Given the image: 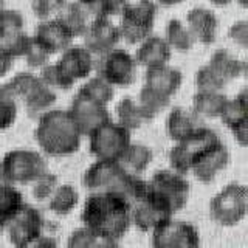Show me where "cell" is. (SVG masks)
<instances>
[{"label":"cell","instance_id":"6da1fadb","mask_svg":"<svg viewBox=\"0 0 248 248\" xmlns=\"http://www.w3.org/2000/svg\"><path fill=\"white\" fill-rule=\"evenodd\" d=\"M130 209L132 205L118 194L90 192L81 214L82 227L90 230L98 239L118 242L132 225Z\"/></svg>","mask_w":248,"mask_h":248},{"label":"cell","instance_id":"7a4b0ae2","mask_svg":"<svg viewBox=\"0 0 248 248\" xmlns=\"http://www.w3.org/2000/svg\"><path fill=\"white\" fill-rule=\"evenodd\" d=\"M82 185L89 192H113L132 205L147 189V182L126 170L120 161L96 160L85 169Z\"/></svg>","mask_w":248,"mask_h":248},{"label":"cell","instance_id":"3957f363","mask_svg":"<svg viewBox=\"0 0 248 248\" xmlns=\"http://www.w3.org/2000/svg\"><path fill=\"white\" fill-rule=\"evenodd\" d=\"M34 140L50 157H67L78 152L82 135L68 110L50 108L37 118Z\"/></svg>","mask_w":248,"mask_h":248},{"label":"cell","instance_id":"277c9868","mask_svg":"<svg viewBox=\"0 0 248 248\" xmlns=\"http://www.w3.org/2000/svg\"><path fill=\"white\" fill-rule=\"evenodd\" d=\"M0 89L11 95L17 103L20 101L31 118H39L56 103L54 90L46 87L39 76L31 72L17 73L8 82L0 85Z\"/></svg>","mask_w":248,"mask_h":248},{"label":"cell","instance_id":"5b68a950","mask_svg":"<svg viewBox=\"0 0 248 248\" xmlns=\"http://www.w3.org/2000/svg\"><path fill=\"white\" fill-rule=\"evenodd\" d=\"M46 172V161L41 154L30 149H14L0 161V180L10 185H31Z\"/></svg>","mask_w":248,"mask_h":248},{"label":"cell","instance_id":"8992f818","mask_svg":"<svg viewBox=\"0 0 248 248\" xmlns=\"http://www.w3.org/2000/svg\"><path fill=\"white\" fill-rule=\"evenodd\" d=\"M248 191L240 183H230L213 197L209 203L211 219L220 227H234L247 214Z\"/></svg>","mask_w":248,"mask_h":248},{"label":"cell","instance_id":"52a82bcc","mask_svg":"<svg viewBox=\"0 0 248 248\" xmlns=\"http://www.w3.org/2000/svg\"><path fill=\"white\" fill-rule=\"evenodd\" d=\"M120 16V37L127 44H140L152 33L155 16H157V3L154 0L130 2Z\"/></svg>","mask_w":248,"mask_h":248},{"label":"cell","instance_id":"ba28073f","mask_svg":"<svg viewBox=\"0 0 248 248\" xmlns=\"http://www.w3.org/2000/svg\"><path fill=\"white\" fill-rule=\"evenodd\" d=\"M130 143V132L112 120L89 135L90 154L103 161H120Z\"/></svg>","mask_w":248,"mask_h":248},{"label":"cell","instance_id":"9c48e42d","mask_svg":"<svg viewBox=\"0 0 248 248\" xmlns=\"http://www.w3.org/2000/svg\"><path fill=\"white\" fill-rule=\"evenodd\" d=\"M217 140H220V137L216 134L213 129L199 126L191 135H188L182 141L175 143L169 151V166L175 172L186 175L191 170L192 160L196 158V155L206 147L208 144H211Z\"/></svg>","mask_w":248,"mask_h":248},{"label":"cell","instance_id":"30bf717a","mask_svg":"<svg viewBox=\"0 0 248 248\" xmlns=\"http://www.w3.org/2000/svg\"><path fill=\"white\" fill-rule=\"evenodd\" d=\"M147 186L155 196L168 203L174 213L180 211L188 203L191 191L189 182L186 180V175L178 174L172 169L157 170L147 182Z\"/></svg>","mask_w":248,"mask_h":248},{"label":"cell","instance_id":"8fae6325","mask_svg":"<svg viewBox=\"0 0 248 248\" xmlns=\"http://www.w3.org/2000/svg\"><path fill=\"white\" fill-rule=\"evenodd\" d=\"M137 61L123 48H113L101 54L98 61V76L113 87H127L135 81Z\"/></svg>","mask_w":248,"mask_h":248},{"label":"cell","instance_id":"7c38bea8","mask_svg":"<svg viewBox=\"0 0 248 248\" xmlns=\"http://www.w3.org/2000/svg\"><path fill=\"white\" fill-rule=\"evenodd\" d=\"M172 216L174 211L169 208V205L165 203L158 196H155L149 189V186L143 196L132 203L130 209L132 225H135L143 232H152L158 225L172 219Z\"/></svg>","mask_w":248,"mask_h":248},{"label":"cell","instance_id":"4fadbf2b","mask_svg":"<svg viewBox=\"0 0 248 248\" xmlns=\"http://www.w3.org/2000/svg\"><path fill=\"white\" fill-rule=\"evenodd\" d=\"M152 248H200L199 230L189 222L169 219L152 231Z\"/></svg>","mask_w":248,"mask_h":248},{"label":"cell","instance_id":"5bb4252c","mask_svg":"<svg viewBox=\"0 0 248 248\" xmlns=\"http://www.w3.org/2000/svg\"><path fill=\"white\" fill-rule=\"evenodd\" d=\"M44 216L39 209L30 203H23L6 223L8 237L14 248L36 239L44 232Z\"/></svg>","mask_w":248,"mask_h":248},{"label":"cell","instance_id":"9a60e30c","mask_svg":"<svg viewBox=\"0 0 248 248\" xmlns=\"http://www.w3.org/2000/svg\"><path fill=\"white\" fill-rule=\"evenodd\" d=\"M228 163H230L228 147L222 143V140H217V141L203 147L196 155V158L192 160L189 172H192L194 177L202 183H211L214 182L217 174L222 172L228 166Z\"/></svg>","mask_w":248,"mask_h":248},{"label":"cell","instance_id":"2e32d148","mask_svg":"<svg viewBox=\"0 0 248 248\" xmlns=\"http://www.w3.org/2000/svg\"><path fill=\"white\" fill-rule=\"evenodd\" d=\"M68 113L82 137H89L93 130L103 126L104 123L110 121V113L107 110V106L98 104L95 101L79 95V93L75 95Z\"/></svg>","mask_w":248,"mask_h":248},{"label":"cell","instance_id":"e0dca14e","mask_svg":"<svg viewBox=\"0 0 248 248\" xmlns=\"http://www.w3.org/2000/svg\"><path fill=\"white\" fill-rule=\"evenodd\" d=\"M82 37L85 48L98 56L116 48V44L121 41L118 25H115L108 17L92 20Z\"/></svg>","mask_w":248,"mask_h":248},{"label":"cell","instance_id":"ac0fdd59","mask_svg":"<svg viewBox=\"0 0 248 248\" xmlns=\"http://www.w3.org/2000/svg\"><path fill=\"white\" fill-rule=\"evenodd\" d=\"M56 64L73 84L76 81L87 79L90 76L95 61L93 54L84 45H70L64 51H61V58Z\"/></svg>","mask_w":248,"mask_h":248},{"label":"cell","instance_id":"d6986e66","mask_svg":"<svg viewBox=\"0 0 248 248\" xmlns=\"http://www.w3.org/2000/svg\"><path fill=\"white\" fill-rule=\"evenodd\" d=\"M222 123L227 126L232 137L240 146H247L248 137V99L247 92L242 90L234 98H228L227 104L223 107V112L219 116Z\"/></svg>","mask_w":248,"mask_h":248},{"label":"cell","instance_id":"ffe728a7","mask_svg":"<svg viewBox=\"0 0 248 248\" xmlns=\"http://www.w3.org/2000/svg\"><path fill=\"white\" fill-rule=\"evenodd\" d=\"M186 27L191 31L196 42L211 45L217 37L219 20L211 10L203 6H196L186 14Z\"/></svg>","mask_w":248,"mask_h":248},{"label":"cell","instance_id":"44dd1931","mask_svg":"<svg viewBox=\"0 0 248 248\" xmlns=\"http://www.w3.org/2000/svg\"><path fill=\"white\" fill-rule=\"evenodd\" d=\"M33 37H36L51 54L64 51L67 46L72 45L73 41L72 34L68 33V30L59 17L42 20L36 27Z\"/></svg>","mask_w":248,"mask_h":248},{"label":"cell","instance_id":"7402d4cb","mask_svg":"<svg viewBox=\"0 0 248 248\" xmlns=\"http://www.w3.org/2000/svg\"><path fill=\"white\" fill-rule=\"evenodd\" d=\"M183 82V75L180 70L168 65H160L154 68H146L144 85L155 92L161 93L163 96L172 98L180 89Z\"/></svg>","mask_w":248,"mask_h":248},{"label":"cell","instance_id":"603a6c76","mask_svg":"<svg viewBox=\"0 0 248 248\" xmlns=\"http://www.w3.org/2000/svg\"><path fill=\"white\" fill-rule=\"evenodd\" d=\"M170 56H172V50L165 41V37L151 34L138 44V50L134 58L137 64L143 65L144 68H154L160 65H168Z\"/></svg>","mask_w":248,"mask_h":248},{"label":"cell","instance_id":"cb8c5ba5","mask_svg":"<svg viewBox=\"0 0 248 248\" xmlns=\"http://www.w3.org/2000/svg\"><path fill=\"white\" fill-rule=\"evenodd\" d=\"M199 126L200 124L197 121V116L188 110H185L182 107H174L166 118L168 137L172 140L174 143H178V141H182V140H185Z\"/></svg>","mask_w":248,"mask_h":248},{"label":"cell","instance_id":"d4e9b609","mask_svg":"<svg viewBox=\"0 0 248 248\" xmlns=\"http://www.w3.org/2000/svg\"><path fill=\"white\" fill-rule=\"evenodd\" d=\"M208 65L227 84L232 79H236V78H240L245 72V62L237 59L236 56H232L228 50H222V48L214 51Z\"/></svg>","mask_w":248,"mask_h":248},{"label":"cell","instance_id":"484cf974","mask_svg":"<svg viewBox=\"0 0 248 248\" xmlns=\"http://www.w3.org/2000/svg\"><path fill=\"white\" fill-rule=\"evenodd\" d=\"M228 96L223 92H197L192 98V113L205 118H219Z\"/></svg>","mask_w":248,"mask_h":248},{"label":"cell","instance_id":"4316f807","mask_svg":"<svg viewBox=\"0 0 248 248\" xmlns=\"http://www.w3.org/2000/svg\"><path fill=\"white\" fill-rule=\"evenodd\" d=\"M152 158H154V152L149 146L141 143H130L127 146V149L124 151L123 157L120 158V163L129 172L140 175L152 163Z\"/></svg>","mask_w":248,"mask_h":248},{"label":"cell","instance_id":"83f0119b","mask_svg":"<svg viewBox=\"0 0 248 248\" xmlns=\"http://www.w3.org/2000/svg\"><path fill=\"white\" fill-rule=\"evenodd\" d=\"M61 22L64 23L65 28L68 30V33L72 34V37H81L87 31L92 19L82 10V6L78 2L67 3L64 10L61 11V16H58Z\"/></svg>","mask_w":248,"mask_h":248},{"label":"cell","instance_id":"f1b7e54d","mask_svg":"<svg viewBox=\"0 0 248 248\" xmlns=\"http://www.w3.org/2000/svg\"><path fill=\"white\" fill-rule=\"evenodd\" d=\"M115 113H116V123H118L120 126H123L124 129H127L129 132L140 129L143 126V123L147 121L138 103L130 96L123 98L120 103L116 104Z\"/></svg>","mask_w":248,"mask_h":248},{"label":"cell","instance_id":"f546056e","mask_svg":"<svg viewBox=\"0 0 248 248\" xmlns=\"http://www.w3.org/2000/svg\"><path fill=\"white\" fill-rule=\"evenodd\" d=\"M48 202V209L56 216H67L79 203V194L72 185H58Z\"/></svg>","mask_w":248,"mask_h":248},{"label":"cell","instance_id":"4dcf8cb0","mask_svg":"<svg viewBox=\"0 0 248 248\" xmlns=\"http://www.w3.org/2000/svg\"><path fill=\"white\" fill-rule=\"evenodd\" d=\"M165 41L170 46V50L177 51H188L196 44L191 31L186 27V23L180 19H170L166 25Z\"/></svg>","mask_w":248,"mask_h":248},{"label":"cell","instance_id":"1f68e13d","mask_svg":"<svg viewBox=\"0 0 248 248\" xmlns=\"http://www.w3.org/2000/svg\"><path fill=\"white\" fill-rule=\"evenodd\" d=\"M78 93L92 101H95L98 104L108 106V103H110L115 96V87L108 84L107 81H104L101 76H95L85 81L81 85V89L78 90Z\"/></svg>","mask_w":248,"mask_h":248},{"label":"cell","instance_id":"d6a6232c","mask_svg":"<svg viewBox=\"0 0 248 248\" xmlns=\"http://www.w3.org/2000/svg\"><path fill=\"white\" fill-rule=\"evenodd\" d=\"M137 103H138L140 108H141L143 115L146 116V120L151 121V120H154L155 116H157L158 113H161L169 106L170 98L163 96L161 93H158V92H155V90H152L149 87H146V85H143L141 90H140Z\"/></svg>","mask_w":248,"mask_h":248},{"label":"cell","instance_id":"836d02e7","mask_svg":"<svg viewBox=\"0 0 248 248\" xmlns=\"http://www.w3.org/2000/svg\"><path fill=\"white\" fill-rule=\"evenodd\" d=\"M22 203V192L14 185L0 180V217H3L6 223L11 219V216L20 208Z\"/></svg>","mask_w":248,"mask_h":248},{"label":"cell","instance_id":"e575fe53","mask_svg":"<svg viewBox=\"0 0 248 248\" xmlns=\"http://www.w3.org/2000/svg\"><path fill=\"white\" fill-rule=\"evenodd\" d=\"M30 42V36L25 30L20 31H8V33H0V48L8 53L13 59L22 58L25 53Z\"/></svg>","mask_w":248,"mask_h":248},{"label":"cell","instance_id":"d590c367","mask_svg":"<svg viewBox=\"0 0 248 248\" xmlns=\"http://www.w3.org/2000/svg\"><path fill=\"white\" fill-rule=\"evenodd\" d=\"M41 70V73H39V79H41L46 87L50 89H58V90H70L73 87V82L68 79V78L62 73V70L59 68V65L54 62V64H46L44 65Z\"/></svg>","mask_w":248,"mask_h":248},{"label":"cell","instance_id":"8d00e7d4","mask_svg":"<svg viewBox=\"0 0 248 248\" xmlns=\"http://www.w3.org/2000/svg\"><path fill=\"white\" fill-rule=\"evenodd\" d=\"M194 82H196L197 92H222L227 85V82L217 76L208 64L197 70Z\"/></svg>","mask_w":248,"mask_h":248},{"label":"cell","instance_id":"74e56055","mask_svg":"<svg viewBox=\"0 0 248 248\" xmlns=\"http://www.w3.org/2000/svg\"><path fill=\"white\" fill-rule=\"evenodd\" d=\"M51 53L45 48V46L37 41L36 37L30 36V42L25 53H23V59H25L27 65L30 68H42L44 65L48 64V59Z\"/></svg>","mask_w":248,"mask_h":248},{"label":"cell","instance_id":"f35d334b","mask_svg":"<svg viewBox=\"0 0 248 248\" xmlns=\"http://www.w3.org/2000/svg\"><path fill=\"white\" fill-rule=\"evenodd\" d=\"M31 185H33V188H31V191H33V197L37 202H46L51 197L54 189L58 188L59 180L56 175L46 170V172H44L41 177L36 178Z\"/></svg>","mask_w":248,"mask_h":248},{"label":"cell","instance_id":"ab89813d","mask_svg":"<svg viewBox=\"0 0 248 248\" xmlns=\"http://www.w3.org/2000/svg\"><path fill=\"white\" fill-rule=\"evenodd\" d=\"M17 118V101L0 89V130L11 127Z\"/></svg>","mask_w":248,"mask_h":248},{"label":"cell","instance_id":"60d3db41","mask_svg":"<svg viewBox=\"0 0 248 248\" xmlns=\"http://www.w3.org/2000/svg\"><path fill=\"white\" fill-rule=\"evenodd\" d=\"M67 3V0H31V10H33L36 17L45 20L51 19L56 14H61Z\"/></svg>","mask_w":248,"mask_h":248},{"label":"cell","instance_id":"b9f144b4","mask_svg":"<svg viewBox=\"0 0 248 248\" xmlns=\"http://www.w3.org/2000/svg\"><path fill=\"white\" fill-rule=\"evenodd\" d=\"M98 237L85 227H79L72 231L67 239V248H95Z\"/></svg>","mask_w":248,"mask_h":248},{"label":"cell","instance_id":"7bdbcfd3","mask_svg":"<svg viewBox=\"0 0 248 248\" xmlns=\"http://www.w3.org/2000/svg\"><path fill=\"white\" fill-rule=\"evenodd\" d=\"M92 20L110 17L108 0H76Z\"/></svg>","mask_w":248,"mask_h":248},{"label":"cell","instance_id":"ee69618b","mask_svg":"<svg viewBox=\"0 0 248 248\" xmlns=\"http://www.w3.org/2000/svg\"><path fill=\"white\" fill-rule=\"evenodd\" d=\"M25 28V19L16 10H5L0 13V33L8 31H20Z\"/></svg>","mask_w":248,"mask_h":248},{"label":"cell","instance_id":"f6af8a7d","mask_svg":"<svg viewBox=\"0 0 248 248\" xmlns=\"http://www.w3.org/2000/svg\"><path fill=\"white\" fill-rule=\"evenodd\" d=\"M228 36L236 45L245 48L248 45V23H247V20H237L232 23L230 27Z\"/></svg>","mask_w":248,"mask_h":248},{"label":"cell","instance_id":"bcb514c9","mask_svg":"<svg viewBox=\"0 0 248 248\" xmlns=\"http://www.w3.org/2000/svg\"><path fill=\"white\" fill-rule=\"evenodd\" d=\"M17 248H58V240L53 236H46L42 232L41 236H37L36 239L30 240V242L23 244Z\"/></svg>","mask_w":248,"mask_h":248},{"label":"cell","instance_id":"7dc6e473","mask_svg":"<svg viewBox=\"0 0 248 248\" xmlns=\"http://www.w3.org/2000/svg\"><path fill=\"white\" fill-rule=\"evenodd\" d=\"M13 62H14V59L10 56V54L0 48V78L8 75V72H10L13 67Z\"/></svg>","mask_w":248,"mask_h":248},{"label":"cell","instance_id":"c3c4849f","mask_svg":"<svg viewBox=\"0 0 248 248\" xmlns=\"http://www.w3.org/2000/svg\"><path fill=\"white\" fill-rule=\"evenodd\" d=\"M130 3V0H108V6H110V16L121 14V11Z\"/></svg>","mask_w":248,"mask_h":248},{"label":"cell","instance_id":"681fc988","mask_svg":"<svg viewBox=\"0 0 248 248\" xmlns=\"http://www.w3.org/2000/svg\"><path fill=\"white\" fill-rule=\"evenodd\" d=\"M95 248H120V245H118V242H115V240H106V239H99Z\"/></svg>","mask_w":248,"mask_h":248},{"label":"cell","instance_id":"f907efd6","mask_svg":"<svg viewBox=\"0 0 248 248\" xmlns=\"http://www.w3.org/2000/svg\"><path fill=\"white\" fill-rule=\"evenodd\" d=\"M157 2L161 5V6H166V8H169V6H175V5H180L183 0H157Z\"/></svg>","mask_w":248,"mask_h":248},{"label":"cell","instance_id":"816d5d0a","mask_svg":"<svg viewBox=\"0 0 248 248\" xmlns=\"http://www.w3.org/2000/svg\"><path fill=\"white\" fill-rule=\"evenodd\" d=\"M214 6H219V8H225V6H228L232 0H209Z\"/></svg>","mask_w":248,"mask_h":248},{"label":"cell","instance_id":"f5cc1de1","mask_svg":"<svg viewBox=\"0 0 248 248\" xmlns=\"http://www.w3.org/2000/svg\"><path fill=\"white\" fill-rule=\"evenodd\" d=\"M6 228V220L3 219V217H0V236H2V232L5 231Z\"/></svg>","mask_w":248,"mask_h":248},{"label":"cell","instance_id":"db71d44e","mask_svg":"<svg viewBox=\"0 0 248 248\" xmlns=\"http://www.w3.org/2000/svg\"><path fill=\"white\" fill-rule=\"evenodd\" d=\"M5 10V0H0V13Z\"/></svg>","mask_w":248,"mask_h":248}]
</instances>
